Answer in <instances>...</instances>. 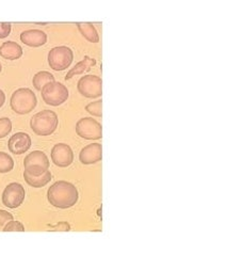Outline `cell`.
<instances>
[{
    "mask_svg": "<svg viewBox=\"0 0 227 255\" xmlns=\"http://www.w3.org/2000/svg\"><path fill=\"white\" fill-rule=\"evenodd\" d=\"M2 231L3 232H25V227L24 224L19 221L11 220L5 224Z\"/></svg>",
    "mask_w": 227,
    "mask_h": 255,
    "instance_id": "22",
    "label": "cell"
},
{
    "mask_svg": "<svg viewBox=\"0 0 227 255\" xmlns=\"http://www.w3.org/2000/svg\"><path fill=\"white\" fill-rule=\"evenodd\" d=\"M0 56L3 59L14 61L22 56V48L19 44L13 41H7L2 43L0 46Z\"/></svg>",
    "mask_w": 227,
    "mask_h": 255,
    "instance_id": "14",
    "label": "cell"
},
{
    "mask_svg": "<svg viewBox=\"0 0 227 255\" xmlns=\"http://www.w3.org/2000/svg\"><path fill=\"white\" fill-rule=\"evenodd\" d=\"M77 27L82 36L91 43H98L100 35H98L95 26L91 22H77Z\"/></svg>",
    "mask_w": 227,
    "mask_h": 255,
    "instance_id": "17",
    "label": "cell"
},
{
    "mask_svg": "<svg viewBox=\"0 0 227 255\" xmlns=\"http://www.w3.org/2000/svg\"><path fill=\"white\" fill-rule=\"evenodd\" d=\"M41 95L45 104L49 105V106L58 107L67 101L70 93L69 89L64 85L55 80L49 82L41 90Z\"/></svg>",
    "mask_w": 227,
    "mask_h": 255,
    "instance_id": "4",
    "label": "cell"
},
{
    "mask_svg": "<svg viewBox=\"0 0 227 255\" xmlns=\"http://www.w3.org/2000/svg\"><path fill=\"white\" fill-rule=\"evenodd\" d=\"M4 103H5V94L2 90H0V108L3 106Z\"/></svg>",
    "mask_w": 227,
    "mask_h": 255,
    "instance_id": "26",
    "label": "cell"
},
{
    "mask_svg": "<svg viewBox=\"0 0 227 255\" xmlns=\"http://www.w3.org/2000/svg\"><path fill=\"white\" fill-rule=\"evenodd\" d=\"M14 168L12 157L4 152H0V173H9Z\"/></svg>",
    "mask_w": 227,
    "mask_h": 255,
    "instance_id": "19",
    "label": "cell"
},
{
    "mask_svg": "<svg viewBox=\"0 0 227 255\" xmlns=\"http://www.w3.org/2000/svg\"><path fill=\"white\" fill-rule=\"evenodd\" d=\"M73 60L74 52L67 46L55 47L48 54V64L55 71H64L69 69Z\"/></svg>",
    "mask_w": 227,
    "mask_h": 255,
    "instance_id": "6",
    "label": "cell"
},
{
    "mask_svg": "<svg viewBox=\"0 0 227 255\" xmlns=\"http://www.w3.org/2000/svg\"><path fill=\"white\" fill-rule=\"evenodd\" d=\"M52 81H55L54 75L47 71H42V72H39L34 75V77L32 79V84H33V87L35 88V90H37V91H41V90L45 86Z\"/></svg>",
    "mask_w": 227,
    "mask_h": 255,
    "instance_id": "18",
    "label": "cell"
},
{
    "mask_svg": "<svg viewBox=\"0 0 227 255\" xmlns=\"http://www.w3.org/2000/svg\"><path fill=\"white\" fill-rule=\"evenodd\" d=\"M51 160L57 167L67 168L74 161V153L70 145L58 143L51 148Z\"/></svg>",
    "mask_w": 227,
    "mask_h": 255,
    "instance_id": "10",
    "label": "cell"
},
{
    "mask_svg": "<svg viewBox=\"0 0 227 255\" xmlns=\"http://www.w3.org/2000/svg\"><path fill=\"white\" fill-rule=\"evenodd\" d=\"M24 178L29 186L33 187V188H42V187L46 186L51 181L52 175H51L49 170L44 172V173L40 176L30 175L27 173V172L24 171Z\"/></svg>",
    "mask_w": 227,
    "mask_h": 255,
    "instance_id": "15",
    "label": "cell"
},
{
    "mask_svg": "<svg viewBox=\"0 0 227 255\" xmlns=\"http://www.w3.org/2000/svg\"><path fill=\"white\" fill-rule=\"evenodd\" d=\"M86 110L91 116L102 118L103 117V101L100 100V101L88 104L86 106Z\"/></svg>",
    "mask_w": 227,
    "mask_h": 255,
    "instance_id": "20",
    "label": "cell"
},
{
    "mask_svg": "<svg viewBox=\"0 0 227 255\" xmlns=\"http://www.w3.org/2000/svg\"><path fill=\"white\" fill-rule=\"evenodd\" d=\"M20 41L29 47H41L47 42V34L39 29H30L20 34Z\"/></svg>",
    "mask_w": 227,
    "mask_h": 255,
    "instance_id": "13",
    "label": "cell"
},
{
    "mask_svg": "<svg viewBox=\"0 0 227 255\" xmlns=\"http://www.w3.org/2000/svg\"><path fill=\"white\" fill-rule=\"evenodd\" d=\"M77 89L81 95L88 99H97L103 95V80L95 75H87L79 79Z\"/></svg>",
    "mask_w": 227,
    "mask_h": 255,
    "instance_id": "8",
    "label": "cell"
},
{
    "mask_svg": "<svg viewBox=\"0 0 227 255\" xmlns=\"http://www.w3.org/2000/svg\"><path fill=\"white\" fill-rule=\"evenodd\" d=\"M10 105L12 110L17 115H28L34 110L37 105V99L31 89L20 88L11 96Z\"/></svg>",
    "mask_w": 227,
    "mask_h": 255,
    "instance_id": "3",
    "label": "cell"
},
{
    "mask_svg": "<svg viewBox=\"0 0 227 255\" xmlns=\"http://www.w3.org/2000/svg\"><path fill=\"white\" fill-rule=\"evenodd\" d=\"M2 71V65H1V63H0V72Z\"/></svg>",
    "mask_w": 227,
    "mask_h": 255,
    "instance_id": "27",
    "label": "cell"
},
{
    "mask_svg": "<svg viewBox=\"0 0 227 255\" xmlns=\"http://www.w3.org/2000/svg\"><path fill=\"white\" fill-rule=\"evenodd\" d=\"M12 130V122L9 118L0 119V139L6 137Z\"/></svg>",
    "mask_w": 227,
    "mask_h": 255,
    "instance_id": "21",
    "label": "cell"
},
{
    "mask_svg": "<svg viewBox=\"0 0 227 255\" xmlns=\"http://www.w3.org/2000/svg\"><path fill=\"white\" fill-rule=\"evenodd\" d=\"M47 199L52 206L66 209L77 203L79 192L74 184L66 181H58L48 189Z\"/></svg>",
    "mask_w": 227,
    "mask_h": 255,
    "instance_id": "1",
    "label": "cell"
},
{
    "mask_svg": "<svg viewBox=\"0 0 227 255\" xmlns=\"http://www.w3.org/2000/svg\"><path fill=\"white\" fill-rule=\"evenodd\" d=\"M96 64V60L95 59H92L90 58L88 56L85 57V59L81 60L80 62H78L77 64H76L73 69L66 74V77H65V80H70L71 78H73L74 76H76V75H80V74H83L85 72L89 71L91 67L94 66Z\"/></svg>",
    "mask_w": 227,
    "mask_h": 255,
    "instance_id": "16",
    "label": "cell"
},
{
    "mask_svg": "<svg viewBox=\"0 0 227 255\" xmlns=\"http://www.w3.org/2000/svg\"><path fill=\"white\" fill-rule=\"evenodd\" d=\"M26 191L19 183H11L7 185L2 192V203L11 209L19 207L25 201Z\"/></svg>",
    "mask_w": 227,
    "mask_h": 255,
    "instance_id": "9",
    "label": "cell"
},
{
    "mask_svg": "<svg viewBox=\"0 0 227 255\" xmlns=\"http://www.w3.org/2000/svg\"><path fill=\"white\" fill-rule=\"evenodd\" d=\"M71 230V227L70 224L65 222V221H62V222H59L58 224H56V226L51 227V231H62V232H67Z\"/></svg>",
    "mask_w": 227,
    "mask_h": 255,
    "instance_id": "25",
    "label": "cell"
},
{
    "mask_svg": "<svg viewBox=\"0 0 227 255\" xmlns=\"http://www.w3.org/2000/svg\"><path fill=\"white\" fill-rule=\"evenodd\" d=\"M12 26L9 22H0V39H5L11 33Z\"/></svg>",
    "mask_w": 227,
    "mask_h": 255,
    "instance_id": "24",
    "label": "cell"
},
{
    "mask_svg": "<svg viewBox=\"0 0 227 255\" xmlns=\"http://www.w3.org/2000/svg\"><path fill=\"white\" fill-rule=\"evenodd\" d=\"M31 138L26 132H16L9 139L7 147L12 154L21 155L25 154L31 147Z\"/></svg>",
    "mask_w": 227,
    "mask_h": 255,
    "instance_id": "11",
    "label": "cell"
},
{
    "mask_svg": "<svg viewBox=\"0 0 227 255\" xmlns=\"http://www.w3.org/2000/svg\"><path fill=\"white\" fill-rule=\"evenodd\" d=\"M49 159L44 152L33 151L26 156L24 160L25 172L33 176H40L49 170Z\"/></svg>",
    "mask_w": 227,
    "mask_h": 255,
    "instance_id": "5",
    "label": "cell"
},
{
    "mask_svg": "<svg viewBox=\"0 0 227 255\" xmlns=\"http://www.w3.org/2000/svg\"><path fill=\"white\" fill-rule=\"evenodd\" d=\"M76 132L86 140H100L103 138V126L92 118H82L76 124Z\"/></svg>",
    "mask_w": 227,
    "mask_h": 255,
    "instance_id": "7",
    "label": "cell"
},
{
    "mask_svg": "<svg viewBox=\"0 0 227 255\" xmlns=\"http://www.w3.org/2000/svg\"><path fill=\"white\" fill-rule=\"evenodd\" d=\"M80 162L83 164H93L103 159V146L100 143H91L81 149L79 154Z\"/></svg>",
    "mask_w": 227,
    "mask_h": 255,
    "instance_id": "12",
    "label": "cell"
},
{
    "mask_svg": "<svg viewBox=\"0 0 227 255\" xmlns=\"http://www.w3.org/2000/svg\"><path fill=\"white\" fill-rule=\"evenodd\" d=\"M11 220H13V215L3 209H0V231H2L5 224Z\"/></svg>",
    "mask_w": 227,
    "mask_h": 255,
    "instance_id": "23",
    "label": "cell"
},
{
    "mask_svg": "<svg viewBox=\"0 0 227 255\" xmlns=\"http://www.w3.org/2000/svg\"><path fill=\"white\" fill-rule=\"evenodd\" d=\"M59 124L56 112L51 110H43L35 114L30 120V127L37 136H49L54 133Z\"/></svg>",
    "mask_w": 227,
    "mask_h": 255,
    "instance_id": "2",
    "label": "cell"
}]
</instances>
